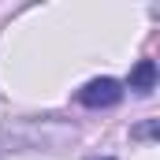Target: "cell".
Returning a JSON list of instances; mask_svg holds the SVG:
<instances>
[{
	"label": "cell",
	"mask_w": 160,
	"mask_h": 160,
	"mask_svg": "<svg viewBox=\"0 0 160 160\" xmlns=\"http://www.w3.org/2000/svg\"><path fill=\"white\" fill-rule=\"evenodd\" d=\"M78 101L86 108H112V104L123 101V86L116 78H93L78 89Z\"/></svg>",
	"instance_id": "obj_1"
},
{
	"label": "cell",
	"mask_w": 160,
	"mask_h": 160,
	"mask_svg": "<svg viewBox=\"0 0 160 160\" xmlns=\"http://www.w3.org/2000/svg\"><path fill=\"white\" fill-rule=\"evenodd\" d=\"M130 89H138V93H149L153 86H157V63L153 60H142V63H134V71H130Z\"/></svg>",
	"instance_id": "obj_2"
},
{
	"label": "cell",
	"mask_w": 160,
	"mask_h": 160,
	"mask_svg": "<svg viewBox=\"0 0 160 160\" xmlns=\"http://www.w3.org/2000/svg\"><path fill=\"white\" fill-rule=\"evenodd\" d=\"M157 130H160V123L149 119V123H142V127H134V138H157Z\"/></svg>",
	"instance_id": "obj_3"
},
{
	"label": "cell",
	"mask_w": 160,
	"mask_h": 160,
	"mask_svg": "<svg viewBox=\"0 0 160 160\" xmlns=\"http://www.w3.org/2000/svg\"><path fill=\"white\" fill-rule=\"evenodd\" d=\"M97 160H112V157H97Z\"/></svg>",
	"instance_id": "obj_4"
}]
</instances>
